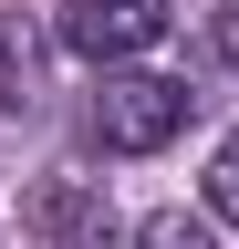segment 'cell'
<instances>
[{
	"instance_id": "6da1fadb",
	"label": "cell",
	"mask_w": 239,
	"mask_h": 249,
	"mask_svg": "<svg viewBox=\"0 0 239 249\" xmlns=\"http://www.w3.org/2000/svg\"><path fill=\"white\" fill-rule=\"evenodd\" d=\"M187 114H198V93H187V83H166V73H104L83 124H94V145H104V156H156Z\"/></svg>"
},
{
	"instance_id": "7a4b0ae2",
	"label": "cell",
	"mask_w": 239,
	"mask_h": 249,
	"mask_svg": "<svg viewBox=\"0 0 239 249\" xmlns=\"http://www.w3.org/2000/svg\"><path fill=\"white\" fill-rule=\"evenodd\" d=\"M21 229H32L42 249H114L125 229H114V197L94 177H42L32 197H21Z\"/></svg>"
},
{
	"instance_id": "3957f363",
	"label": "cell",
	"mask_w": 239,
	"mask_h": 249,
	"mask_svg": "<svg viewBox=\"0 0 239 249\" xmlns=\"http://www.w3.org/2000/svg\"><path fill=\"white\" fill-rule=\"evenodd\" d=\"M63 42L114 73V62H135V52L166 42V0H63Z\"/></svg>"
},
{
	"instance_id": "277c9868",
	"label": "cell",
	"mask_w": 239,
	"mask_h": 249,
	"mask_svg": "<svg viewBox=\"0 0 239 249\" xmlns=\"http://www.w3.org/2000/svg\"><path fill=\"white\" fill-rule=\"evenodd\" d=\"M32 83H42L32 31H21V21H0V124H11V114H32Z\"/></svg>"
},
{
	"instance_id": "5b68a950",
	"label": "cell",
	"mask_w": 239,
	"mask_h": 249,
	"mask_svg": "<svg viewBox=\"0 0 239 249\" xmlns=\"http://www.w3.org/2000/svg\"><path fill=\"white\" fill-rule=\"evenodd\" d=\"M135 249H219V239H208V218H187V208H156V218L135 229Z\"/></svg>"
},
{
	"instance_id": "8992f818",
	"label": "cell",
	"mask_w": 239,
	"mask_h": 249,
	"mask_svg": "<svg viewBox=\"0 0 239 249\" xmlns=\"http://www.w3.org/2000/svg\"><path fill=\"white\" fill-rule=\"evenodd\" d=\"M208 218H229V229H239V124H229V145L208 156Z\"/></svg>"
},
{
	"instance_id": "52a82bcc",
	"label": "cell",
	"mask_w": 239,
	"mask_h": 249,
	"mask_svg": "<svg viewBox=\"0 0 239 249\" xmlns=\"http://www.w3.org/2000/svg\"><path fill=\"white\" fill-rule=\"evenodd\" d=\"M219 42H229V62H239V11H229V21H219Z\"/></svg>"
}]
</instances>
